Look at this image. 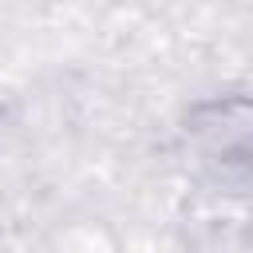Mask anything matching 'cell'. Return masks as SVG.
<instances>
[{"label":"cell","mask_w":253,"mask_h":253,"mask_svg":"<svg viewBox=\"0 0 253 253\" xmlns=\"http://www.w3.org/2000/svg\"><path fill=\"white\" fill-rule=\"evenodd\" d=\"M190 134L213 154H245L253 150V103L249 99H217L190 115Z\"/></svg>","instance_id":"obj_1"}]
</instances>
